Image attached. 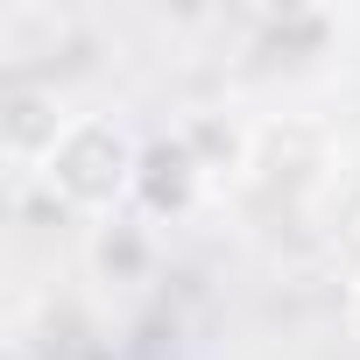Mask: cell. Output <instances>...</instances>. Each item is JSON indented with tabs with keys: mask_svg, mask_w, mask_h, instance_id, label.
Masks as SVG:
<instances>
[{
	"mask_svg": "<svg viewBox=\"0 0 360 360\" xmlns=\"http://www.w3.org/2000/svg\"><path fill=\"white\" fill-rule=\"evenodd\" d=\"M43 184L50 198H64L71 212H106L141 184V148L113 113H78L64 120V134L43 148Z\"/></svg>",
	"mask_w": 360,
	"mask_h": 360,
	"instance_id": "obj_1",
	"label": "cell"
}]
</instances>
